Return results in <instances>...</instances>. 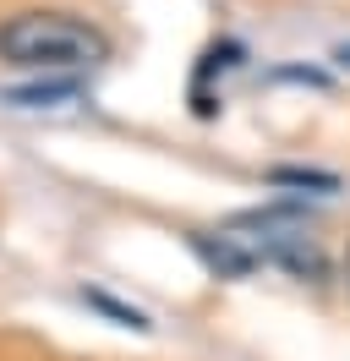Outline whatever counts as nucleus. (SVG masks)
<instances>
[{"mask_svg":"<svg viewBox=\"0 0 350 361\" xmlns=\"http://www.w3.org/2000/svg\"><path fill=\"white\" fill-rule=\"evenodd\" d=\"M0 61L33 71H83L109 61V33L71 11H17L0 23Z\"/></svg>","mask_w":350,"mask_h":361,"instance_id":"1","label":"nucleus"},{"mask_svg":"<svg viewBox=\"0 0 350 361\" xmlns=\"http://www.w3.org/2000/svg\"><path fill=\"white\" fill-rule=\"evenodd\" d=\"M192 247H197V257H203L214 274H224V279H241V274L258 269V257L241 247L236 235H219V241H214V235H192Z\"/></svg>","mask_w":350,"mask_h":361,"instance_id":"2","label":"nucleus"},{"mask_svg":"<svg viewBox=\"0 0 350 361\" xmlns=\"http://www.w3.org/2000/svg\"><path fill=\"white\" fill-rule=\"evenodd\" d=\"M55 99H77V82H39V88L6 93V104H17V110H39V104H55Z\"/></svg>","mask_w":350,"mask_h":361,"instance_id":"3","label":"nucleus"},{"mask_svg":"<svg viewBox=\"0 0 350 361\" xmlns=\"http://www.w3.org/2000/svg\"><path fill=\"white\" fill-rule=\"evenodd\" d=\"M83 301H88V307H99V312H109L115 323H126V329H148V317H143V312H131V307H121V301H109L104 290H83Z\"/></svg>","mask_w":350,"mask_h":361,"instance_id":"4","label":"nucleus"},{"mask_svg":"<svg viewBox=\"0 0 350 361\" xmlns=\"http://www.w3.org/2000/svg\"><path fill=\"white\" fill-rule=\"evenodd\" d=\"M274 180H279V186H318V192H334V186H339V180L323 176V170H274Z\"/></svg>","mask_w":350,"mask_h":361,"instance_id":"5","label":"nucleus"},{"mask_svg":"<svg viewBox=\"0 0 350 361\" xmlns=\"http://www.w3.org/2000/svg\"><path fill=\"white\" fill-rule=\"evenodd\" d=\"M334 61H345V66H350V44H339V49H334Z\"/></svg>","mask_w":350,"mask_h":361,"instance_id":"6","label":"nucleus"}]
</instances>
